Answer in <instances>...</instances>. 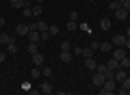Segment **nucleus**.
<instances>
[{
    "instance_id": "nucleus-15",
    "label": "nucleus",
    "mask_w": 130,
    "mask_h": 95,
    "mask_svg": "<svg viewBox=\"0 0 130 95\" xmlns=\"http://www.w3.org/2000/svg\"><path fill=\"white\" fill-rule=\"evenodd\" d=\"M115 15H117V20H126V17H128V11H126L124 7H119V9H117V13H115Z\"/></svg>"
},
{
    "instance_id": "nucleus-31",
    "label": "nucleus",
    "mask_w": 130,
    "mask_h": 95,
    "mask_svg": "<svg viewBox=\"0 0 130 95\" xmlns=\"http://www.w3.org/2000/svg\"><path fill=\"white\" fill-rule=\"evenodd\" d=\"M121 86H124V89H130V78H126V80L121 82Z\"/></svg>"
},
{
    "instance_id": "nucleus-30",
    "label": "nucleus",
    "mask_w": 130,
    "mask_h": 95,
    "mask_svg": "<svg viewBox=\"0 0 130 95\" xmlns=\"http://www.w3.org/2000/svg\"><path fill=\"white\" fill-rule=\"evenodd\" d=\"M30 89H32V86L28 84V82H24V84H22V91H24V93H28V91H30Z\"/></svg>"
},
{
    "instance_id": "nucleus-9",
    "label": "nucleus",
    "mask_w": 130,
    "mask_h": 95,
    "mask_svg": "<svg viewBox=\"0 0 130 95\" xmlns=\"http://www.w3.org/2000/svg\"><path fill=\"white\" fill-rule=\"evenodd\" d=\"M72 59H74V54H72V52L61 50V61H63V63H72Z\"/></svg>"
},
{
    "instance_id": "nucleus-41",
    "label": "nucleus",
    "mask_w": 130,
    "mask_h": 95,
    "mask_svg": "<svg viewBox=\"0 0 130 95\" xmlns=\"http://www.w3.org/2000/svg\"><path fill=\"white\" fill-rule=\"evenodd\" d=\"M35 2H37V5H43V2H46V0H35Z\"/></svg>"
},
{
    "instance_id": "nucleus-7",
    "label": "nucleus",
    "mask_w": 130,
    "mask_h": 95,
    "mask_svg": "<svg viewBox=\"0 0 130 95\" xmlns=\"http://www.w3.org/2000/svg\"><path fill=\"white\" fill-rule=\"evenodd\" d=\"M126 78H128V73H126L124 69L119 67V69H117V71H115V82H124Z\"/></svg>"
},
{
    "instance_id": "nucleus-28",
    "label": "nucleus",
    "mask_w": 130,
    "mask_h": 95,
    "mask_svg": "<svg viewBox=\"0 0 130 95\" xmlns=\"http://www.w3.org/2000/svg\"><path fill=\"white\" fill-rule=\"evenodd\" d=\"M22 15H26V17H30V7H24V9H22Z\"/></svg>"
},
{
    "instance_id": "nucleus-44",
    "label": "nucleus",
    "mask_w": 130,
    "mask_h": 95,
    "mask_svg": "<svg viewBox=\"0 0 130 95\" xmlns=\"http://www.w3.org/2000/svg\"><path fill=\"white\" fill-rule=\"evenodd\" d=\"M89 2H95V0H89Z\"/></svg>"
},
{
    "instance_id": "nucleus-47",
    "label": "nucleus",
    "mask_w": 130,
    "mask_h": 95,
    "mask_svg": "<svg viewBox=\"0 0 130 95\" xmlns=\"http://www.w3.org/2000/svg\"><path fill=\"white\" fill-rule=\"evenodd\" d=\"M128 15H130V13H128Z\"/></svg>"
},
{
    "instance_id": "nucleus-39",
    "label": "nucleus",
    "mask_w": 130,
    "mask_h": 95,
    "mask_svg": "<svg viewBox=\"0 0 130 95\" xmlns=\"http://www.w3.org/2000/svg\"><path fill=\"white\" fill-rule=\"evenodd\" d=\"M54 95H67V93H65V91H56Z\"/></svg>"
},
{
    "instance_id": "nucleus-19",
    "label": "nucleus",
    "mask_w": 130,
    "mask_h": 95,
    "mask_svg": "<svg viewBox=\"0 0 130 95\" xmlns=\"http://www.w3.org/2000/svg\"><path fill=\"white\" fill-rule=\"evenodd\" d=\"M119 67H121V69H128V67H130V56H126V59L119 61Z\"/></svg>"
},
{
    "instance_id": "nucleus-40",
    "label": "nucleus",
    "mask_w": 130,
    "mask_h": 95,
    "mask_svg": "<svg viewBox=\"0 0 130 95\" xmlns=\"http://www.w3.org/2000/svg\"><path fill=\"white\" fill-rule=\"evenodd\" d=\"M2 26H5V17H0V28H2Z\"/></svg>"
},
{
    "instance_id": "nucleus-10",
    "label": "nucleus",
    "mask_w": 130,
    "mask_h": 95,
    "mask_svg": "<svg viewBox=\"0 0 130 95\" xmlns=\"http://www.w3.org/2000/svg\"><path fill=\"white\" fill-rule=\"evenodd\" d=\"M30 61H32V65H41L43 63V54H41V52H37V54L30 56Z\"/></svg>"
},
{
    "instance_id": "nucleus-38",
    "label": "nucleus",
    "mask_w": 130,
    "mask_h": 95,
    "mask_svg": "<svg viewBox=\"0 0 130 95\" xmlns=\"http://www.w3.org/2000/svg\"><path fill=\"white\" fill-rule=\"evenodd\" d=\"M124 48H130V39H126V43H124Z\"/></svg>"
},
{
    "instance_id": "nucleus-16",
    "label": "nucleus",
    "mask_w": 130,
    "mask_h": 95,
    "mask_svg": "<svg viewBox=\"0 0 130 95\" xmlns=\"http://www.w3.org/2000/svg\"><path fill=\"white\" fill-rule=\"evenodd\" d=\"M11 7H13V9H24L26 2H24V0H11Z\"/></svg>"
},
{
    "instance_id": "nucleus-27",
    "label": "nucleus",
    "mask_w": 130,
    "mask_h": 95,
    "mask_svg": "<svg viewBox=\"0 0 130 95\" xmlns=\"http://www.w3.org/2000/svg\"><path fill=\"white\" fill-rule=\"evenodd\" d=\"M41 73H43L46 78H50V76H52V67H43V69H41Z\"/></svg>"
},
{
    "instance_id": "nucleus-17",
    "label": "nucleus",
    "mask_w": 130,
    "mask_h": 95,
    "mask_svg": "<svg viewBox=\"0 0 130 95\" xmlns=\"http://www.w3.org/2000/svg\"><path fill=\"white\" fill-rule=\"evenodd\" d=\"M18 50H20V48H18V45H15V41H11V43L7 45V54H15V52H18Z\"/></svg>"
},
{
    "instance_id": "nucleus-20",
    "label": "nucleus",
    "mask_w": 130,
    "mask_h": 95,
    "mask_svg": "<svg viewBox=\"0 0 130 95\" xmlns=\"http://www.w3.org/2000/svg\"><path fill=\"white\" fill-rule=\"evenodd\" d=\"M72 48H74V45H72L70 41H63V43H61V50H65V52H72Z\"/></svg>"
},
{
    "instance_id": "nucleus-6",
    "label": "nucleus",
    "mask_w": 130,
    "mask_h": 95,
    "mask_svg": "<svg viewBox=\"0 0 130 95\" xmlns=\"http://www.w3.org/2000/svg\"><path fill=\"white\" fill-rule=\"evenodd\" d=\"M102 89H104V91H113V93H115V89H117V82H115V80H106V82L102 84Z\"/></svg>"
},
{
    "instance_id": "nucleus-22",
    "label": "nucleus",
    "mask_w": 130,
    "mask_h": 95,
    "mask_svg": "<svg viewBox=\"0 0 130 95\" xmlns=\"http://www.w3.org/2000/svg\"><path fill=\"white\" fill-rule=\"evenodd\" d=\"M65 28H67V30H76V28H78V22H72V20H70Z\"/></svg>"
},
{
    "instance_id": "nucleus-36",
    "label": "nucleus",
    "mask_w": 130,
    "mask_h": 95,
    "mask_svg": "<svg viewBox=\"0 0 130 95\" xmlns=\"http://www.w3.org/2000/svg\"><path fill=\"white\" fill-rule=\"evenodd\" d=\"M28 95H39V91L37 89H30V91H28Z\"/></svg>"
},
{
    "instance_id": "nucleus-25",
    "label": "nucleus",
    "mask_w": 130,
    "mask_h": 95,
    "mask_svg": "<svg viewBox=\"0 0 130 95\" xmlns=\"http://www.w3.org/2000/svg\"><path fill=\"white\" fill-rule=\"evenodd\" d=\"M30 76H32V78H39V76H41V69H39V67H32Z\"/></svg>"
},
{
    "instance_id": "nucleus-29",
    "label": "nucleus",
    "mask_w": 130,
    "mask_h": 95,
    "mask_svg": "<svg viewBox=\"0 0 130 95\" xmlns=\"http://www.w3.org/2000/svg\"><path fill=\"white\" fill-rule=\"evenodd\" d=\"M70 20H72V22H78V13H76V11H72V13H70Z\"/></svg>"
},
{
    "instance_id": "nucleus-37",
    "label": "nucleus",
    "mask_w": 130,
    "mask_h": 95,
    "mask_svg": "<svg viewBox=\"0 0 130 95\" xmlns=\"http://www.w3.org/2000/svg\"><path fill=\"white\" fill-rule=\"evenodd\" d=\"M119 95H128V89H124V86H121V89H119Z\"/></svg>"
},
{
    "instance_id": "nucleus-26",
    "label": "nucleus",
    "mask_w": 130,
    "mask_h": 95,
    "mask_svg": "<svg viewBox=\"0 0 130 95\" xmlns=\"http://www.w3.org/2000/svg\"><path fill=\"white\" fill-rule=\"evenodd\" d=\"M48 32H50V35H59L61 28H59V26H50V28H48Z\"/></svg>"
},
{
    "instance_id": "nucleus-23",
    "label": "nucleus",
    "mask_w": 130,
    "mask_h": 95,
    "mask_svg": "<svg viewBox=\"0 0 130 95\" xmlns=\"http://www.w3.org/2000/svg\"><path fill=\"white\" fill-rule=\"evenodd\" d=\"M37 30H39V32L48 30V24H46V22H37Z\"/></svg>"
},
{
    "instance_id": "nucleus-46",
    "label": "nucleus",
    "mask_w": 130,
    "mask_h": 95,
    "mask_svg": "<svg viewBox=\"0 0 130 95\" xmlns=\"http://www.w3.org/2000/svg\"><path fill=\"white\" fill-rule=\"evenodd\" d=\"M22 95H28V93H22Z\"/></svg>"
},
{
    "instance_id": "nucleus-14",
    "label": "nucleus",
    "mask_w": 130,
    "mask_h": 95,
    "mask_svg": "<svg viewBox=\"0 0 130 95\" xmlns=\"http://www.w3.org/2000/svg\"><path fill=\"white\" fill-rule=\"evenodd\" d=\"M41 91H43V93H48V95H50V93H54V89H52V84H50V82H41Z\"/></svg>"
},
{
    "instance_id": "nucleus-45",
    "label": "nucleus",
    "mask_w": 130,
    "mask_h": 95,
    "mask_svg": "<svg viewBox=\"0 0 130 95\" xmlns=\"http://www.w3.org/2000/svg\"><path fill=\"white\" fill-rule=\"evenodd\" d=\"M67 95H74V93H67Z\"/></svg>"
},
{
    "instance_id": "nucleus-18",
    "label": "nucleus",
    "mask_w": 130,
    "mask_h": 95,
    "mask_svg": "<svg viewBox=\"0 0 130 95\" xmlns=\"http://www.w3.org/2000/svg\"><path fill=\"white\" fill-rule=\"evenodd\" d=\"M26 50H28V54H37V52H39V48H37V43H28V48H26Z\"/></svg>"
},
{
    "instance_id": "nucleus-2",
    "label": "nucleus",
    "mask_w": 130,
    "mask_h": 95,
    "mask_svg": "<svg viewBox=\"0 0 130 95\" xmlns=\"http://www.w3.org/2000/svg\"><path fill=\"white\" fill-rule=\"evenodd\" d=\"M28 24H18V26H15V37H26L28 35Z\"/></svg>"
},
{
    "instance_id": "nucleus-33",
    "label": "nucleus",
    "mask_w": 130,
    "mask_h": 95,
    "mask_svg": "<svg viewBox=\"0 0 130 95\" xmlns=\"http://www.w3.org/2000/svg\"><path fill=\"white\" fill-rule=\"evenodd\" d=\"M89 48H93V50H100V43H98V41H91V45H89Z\"/></svg>"
},
{
    "instance_id": "nucleus-43",
    "label": "nucleus",
    "mask_w": 130,
    "mask_h": 95,
    "mask_svg": "<svg viewBox=\"0 0 130 95\" xmlns=\"http://www.w3.org/2000/svg\"><path fill=\"white\" fill-rule=\"evenodd\" d=\"M24 2H26V7H30V0H24Z\"/></svg>"
},
{
    "instance_id": "nucleus-5",
    "label": "nucleus",
    "mask_w": 130,
    "mask_h": 95,
    "mask_svg": "<svg viewBox=\"0 0 130 95\" xmlns=\"http://www.w3.org/2000/svg\"><path fill=\"white\" fill-rule=\"evenodd\" d=\"M85 67H87L89 71H95V67H98L95 59H93V56H89V59H85Z\"/></svg>"
},
{
    "instance_id": "nucleus-12",
    "label": "nucleus",
    "mask_w": 130,
    "mask_h": 95,
    "mask_svg": "<svg viewBox=\"0 0 130 95\" xmlns=\"http://www.w3.org/2000/svg\"><path fill=\"white\" fill-rule=\"evenodd\" d=\"M11 41H13V39H11V37L7 35V32H2V35H0V45H9Z\"/></svg>"
},
{
    "instance_id": "nucleus-24",
    "label": "nucleus",
    "mask_w": 130,
    "mask_h": 95,
    "mask_svg": "<svg viewBox=\"0 0 130 95\" xmlns=\"http://www.w3.org/2000/svg\"><path fill=\"white\" fill-rule=\"evenodd\" d=\"M100 50L102 52H111L113 48H111V43H100Z\"/></svg>"
},
{
    "instance_id": "nucleus-1",
    "label": "nucleus",
    "mask_w": 130,
    "mask_h": 95,
    "mask_svg": "<svg viewBox=\"0 0 130 95\" xmlns=\"http://www.w3.org/2000/svg\"><path fill=\"white\" fill-rule=\"evenodd\" d=\"M91 82H93V84H95V86H100V89H102V84H104V82H106V78H104V73L95 71V73H93V78H91Z\"/></svg>"
},
{
    "instance_id": "nucleus-3",
    "label": "nucleus",
    "mask_w": 130,
    "mask_h": 95,
    "mask_svg": "<svg viewBox=\"0 0 130 95\" xmlns=\"http://www.w3.org/2000/svg\"><path fill=\"white\" fill-rule=\"evenodd\" d=\"M126 48H113V59L115 61H121V59H126Z\"/></svg>"
},
{
    "instance_id": "nucleus-35",
    "label": "nucleus",
    "mask_w": 130,
    "mask_h": 95,
    "mask_svg": "<svg viewBox=\"0 0 130 95\" xmlns=\"http://www.w3.org/2000/svg\"><path fill=\"white\" fill-rule=\"evenodd\" d=\"M5 59H7V52H0V63H5Z\"/></svg>"
},
{
    "instance_id": "nucleus-42",
    "label": "nucleus",
    "mask_w": 130,
    "mask_h": 95,
    "mask_svg": "<svg viewBox=\"0 0 130 95\" xmlns=\"http://www.w3.org/2000/svg\"><path fill=\"white\" fill-rule=\"evenodd\" d=\"M126 37H128V39H130V28H128V30H126Z\"/></svg>"
},
{
    "instance_id": "nucleus-4",
    "label": "nucleus",
    "mask_w": 130,
    "mask_h": 95,
    "mask_svg": "<svg viewBox=\"0 0 130 95\" xmlns=\"http://www.w3.org/2000/svg\"><path fill=\"white\" fill-rule=\"evenodd\" d=\"M126 39H128L126 35H115V37H113V45H117V48H124Z\"/></svg>"
},
{
    "instance_id": "nucleus-32",
    "label": "nucleus",
    "mask_w": 130,
    "mask_h": 95,
    "mask_svg": "<svg viewBox=\"0 0 130 95\" xmlns=\"http://www.w3.org/2000/svg\"><path fill=\"white\" fill-rule=\"evenodd\" d=\"M121 7H124V9L130 13V0H124V5H121Z\"/></svg>"
},
{
    "instance_id": "nucleus-13",
    "label": "nucleus",
    "mask_w": 130,
    "mask_h": 95,
    "mask_svg": "<svg viewBox=\"0 0 130 95\" xmlns=\"http://www.w3.org/2000/svg\"><path fill=\"white\" fill-rule=\"evenodd\" d=\"M100 28H102V30H108V28H111V20L102 17V20H100Z\"/></svg>"
},
{
    "instance_id": "nucleus-8",
    "label": "nucleus",
    "mask_w": 130,
    "mask_h": 95,
    "mask_svg": "<svg viewBox=\"0 0 130 95\" xmlns=\"http://www.w3.org/2000/svg\"><path fill=\"white\" fill-rule=\"evenodd\" d=\"M28 37H30V43H39V41H41L39 30H30V32H28Z\"/></svg>"
},
{
    "instance_id": "nucleus-11",
    "label": "nucleus",
    "mask_w": 130,
    "mask_h": 95,
    "mask_svg": "<svg viewBox=\"0 0 130 95\" xmlns=\"http://www.w3.org/2000/svg\"><path fill=\"white\" fill-rule=\"evenodd\" d=\"M106 69H111V71H117V69H119V61H115V59H111L106 63Z\"/></svg>"
},
{
    "instance_id": "nucleus-34",
    "label": "nucleus",
    "mask_w": 130,
    "mask_h": 95,
    "mask_svg": "<svg viewBox=\"0 0 130 95\" xmlns=\"http://www.w3.org/2000/svg\"><path fill=\"white\" fill-rule=\"evenodd\" d=\"M100 95H115L113 91H104V89H100Z\"/></svg>"
},
{
    "instance_id": "nucleus-21",
    "label": "nucleus",
    "mask_w": 130,
    "mask_h": 95,
    "mask_svg": "<svg viewBox=\"0 0 130 95\" xmlns=\"http://www.w3.org/2000/svg\"><path fill=\"white\" fill-rule=\"evenodd\" d=\"M30 13H32V15H41V5H35V7L30 9Z\"/></svg>"
}]
</instances>
